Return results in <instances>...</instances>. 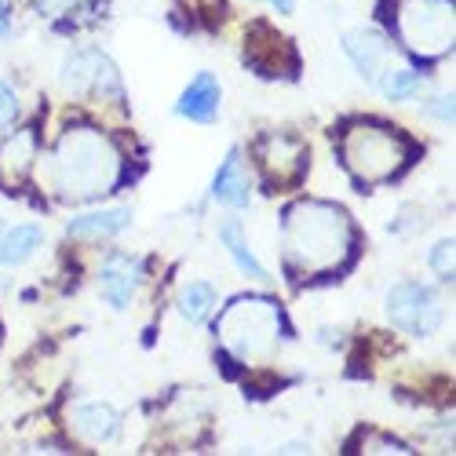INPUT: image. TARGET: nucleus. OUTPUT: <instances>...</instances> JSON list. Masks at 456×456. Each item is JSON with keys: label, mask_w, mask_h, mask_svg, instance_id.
Instances as JSON below:
<instances>
[{"label": "nucleus", "mask_w": 456, "mask_h": 456, "mask_svg": "<svg viewBox=\"0 0 456 456\" xmlns=\"http://www.w3.org/2000/svg\"><path fill=\"white\" fill-rule=\"evenodd\" d=\"M339 150H344V165L358 183H387L391 175L402 172L409 158V142L395 128L372 121L351 125Z\"/></svg>", "instance_id": "obj_4"}, {"label": "nucleus", "mask_w": 456, "mask_h": 456, "mask_svg": "<svg viewBox=\"0 0 456 456\" xmlns=\"http://www.w3.org/2000/svg\"><path fill=\"white\" fill-rule=\"evenodd\" d=\"M424 113L442 125H452V95L449 92H438V95H428L424 99Z\"/></svg>", "instance_id": "obj_22"}, {"label": "nucleus", "mask_w": 456, "mask_h": 456, "mask_svg": "<svg viewBox=\"0 0 456 456\" xmlns=\"http://www.w3.org/2000/svg\"><path fill=\"white\" fill-rule=\"evenodd\" d=\"M69 424L73 431H77L85 442L92 445H110V442H118L121 438V412L113 409L110 402H81V405H73L69 409Z\"/></svg>", "instance_id": "obj_12"}, {"label": "nucleus", "mask_w": 456, "mask_h": 456, "mask_svg": "<svg viewBox=\"0 0 456 456\" xmlns=\"http://www.w3.org/2000/svg\"><path fill=\"white\" fill-rule=\"evenodd\" d=\"M216 303H219V292L212 281H186L179 289V314L190 322V325H201L212 318L216 311Z\"/></svg>", "instance_id": "obj_19"}, {"label": "nucleus", "mask_w": 456, "mask_h": 456, "mask_svg": "<svg viewBox=\"0 0 456 456\" xmlns=\"http://www.w3.org/2000/svg\"><path fill=\"white\" fill-rule=\"evenodd\" d=\"M431 271L438 281H452V238L431 245Z\"/></svg>", "instance_id": "obj_21"}, {"label": "nucleus", "mask_w": 456, "mask_h": 456, "mask_svg": "<svg viewBox=\"0 0 456 456\" xmlns=\"http://www.w3.org/2000/svg\"><path fill=\"white\" fill-rule=\"evenodd\" d=\"M12 29V0H0V37H8Z\"/></svg>", "instance_id": "obj_25"}, {"label": "nucleus", "mask_w": 456, "mask_h": 456, "mask_svg": "<svg viewBox=\"0 0 456 456\" xmlns=\"http://www.w3.org/2000/svg\"><path fill=\"white\" fill-rule=\"evenodd\" d=\"M19 118V95L8 81H0V128H8Z\"/></svg>", "instance_id": "obj_23"}, {"label": "nucleus", "mask_w": 456, "mask_h": 456, "mask_svg": "<svg viewBox=\"0 0 456 456\" xmlns=\"http://www.w3.org/2000/svg\"><path fill=\"white\" fill-rule=\"evenodd\" d=\"M216 332L238 362H267L281 344V311L267 296H241L223 307Z\"/></svg>", "instance_id": "obj_3"}, {"label": "nucleus", "mask_w": 456, "mask_h": 456, "mask_svg": "<svg viewBox=\"0 0 456 456\" xmlns=\"http://www.w3.org/2000/svg\"><path fill=\"white\" fill-rule=\"evenodd\" d=\"M37 132L22 128V132H12V139L0 146V172L8 179H26L37 165Z\"/></svg>", "instance_id": "obj_18"}, {"label": "nucleus", "mask_w": 456, "mask_h": 456, "mask_svg": "<svg viewBox=\"0 0 456 456\" xmlns=\"http://www.w3.org/2000/svg\"><path fill=\"white\" fill-rule=\"evenodd\" d=\"M259 4H271L274 12H281V15H292V8H296V0H259Z\"/></svg>", "instance_id": "obj_26"}, {"label": "nucleus", "mask_w": 456, "mask_h": 456, "mask_svg": "<svg viewBox=\"0 0 456 456\" xmlns=\"http://www.w3.org/2000/svg\"><path fill=\"white\" fill-rule=\"evenodd\" d=\"M344 55L358 69V77L365 85H372V88H376V81L384 77L391 66H398L391 41H387L384 33H376V29H354V33H347L344 37Z\"/></svg>", "instance_id": "obj_9"}, {"label": "nucleus", "mask_w": 456, "mask_h": 456, "mask_svg": "<svg viewBox=\"0 0 456 456\" xmlns=\"http://www.w3.org/2000/svg\"><path fill=\"white\" fill-rule=\"evenodd\" d=\"M212 198L226 208H245L252 201V175H248V165L241 158V150H231L223 158V165L216 168L212 175Z\"/></svg>", "instance_id": "obj_13"}, {"label": "nucleus", "mask_w": 456, "mask_h": 456, "mask_svg": "<svg viewBox=\"0 0 456 456\" xmlns=\"http://www.w3.org/2000/svg\"><path fill=\"white\" fill-rule=\"evenodd\" d=\"M245 59L259 73H285L296 62V52L267 22H256V26H248V37H245Z\"/></svg>", "instance_id": "obj_11"}, {"label": "nucleus", "mask_w": 456, "mask_h": 456, "mask_svg": "<svg viewBox=\"0 0 456 456\" xmlns=\"http://www.w3.org/2000/svg\"><path fill=\"white\" fill-rule=\"evenodd\" d=\"M387 318L395 329H402L409 336H431V332H438L445 307H442L438 289L405 278L387 289Z\"/></svg>", "instance_id": "obj_7"}, {"label": "nucleus", "mask_w": 456, "mask_h": 456, "mask_svg": "<svg viewBox=\"0 0 456 456\" xmlns=\"http://www.w3.org/2000/svg\"><path fill=\"white\" fill-rule=\"evenodd\" d=\"M219 241H223L226 256L234 259V267H238L245 278H252V281H271L267 267H263V263L256 259V252H252V245H248V238H245V231H241L238 219H226V223L219 226Z\"/></svg>", "instance_id": "obj_17"}, {"label": "nucleus", "mask_w": 456, "mask_h": 456, "mask_svg": "<svg viewBox=\"0 0 456 456\" xmlns=\"http://www.w3.org/2000/svg\"><path fill=\"white\" fill-rule=\"evenodd\" d=\"M351 219L332 201H296L281 223V252L296 274L336 271L351 252Z\"/></svg>", "instance_id": "obj_2"}, {"label": "nucleus", "mask_w": 456, "mask_h": 456, "mask_svg": "<svg viewBox=\"0 0 456 456\" xmlns=\"http://www.w3.org/2000/svg\"><path fill=\"white\" fill-rule=\"evenodd\" d=\"M41 245H45V231L37 223L4 226V234H0V267H22V263L37 256Z\"/></svg>", "instance_id": "obj_16"}, {"label": "nucleus", "mask_w": 456, "mask_h": 456, "mask_svg": "<svg viewBox=\"0 0 456 456\" xmlns=\"http://www.w3.org/2000/svg\"><path fill=\"white\" fill-rule=\"evenodd\" d=\"M0 234H4V223H0Z\"/></svg>", "instance_id": "obj_27"}, {"label": "nucleus", "mask_w": 456, "mask_h": 456, "mask_svg": "<svg viewBox=\"0 0 456 456\" xmlns=\"http://www.w3.org/2000/svg\"><path fill=\"white\" fill-rule=\"evenodd\" d=\"M59 81L69 95H81V99H110V102L125 99V85H121L118 66H113V59L99 48L69 52L62 62Z\"/></svg>", "instance_id": "obj_6"}, {"label": "nucleus", "mask_w": 456, "mask_h": 456, "mask_svg": "<svg viewBox=\"0 0 456 456\" xmlns=\"http://www.w3.org/2000/svg\"><path fill=\"white\" fill-rule=\"evenodd\" d=\"M256 161L274 190H289L307 175V142L289 132H267L256 142Z\"/></svg>", "instance_id": "obj_8"}, {"label": "nucleus", "mask_w": 456, "mask_h": 456, "mask_svg": "<svg viewBox=\"0 0 456 456\" xmlns=\"http://www.w3.org/2000/svg\"><path fill=\"white\" fill-rule=\"evenodd\" d=\"M416 216H420V208H405V212H402V219H391V223H387V231H391V234H409V231H420V226H424L428 219H416Z\"/></svg>", "instance_id": "obj_24"}, {"label": "nucleus", "mask_w": 456, "mask_h": 456, "mask_svg": "<svg viewBox=\"0 0 456 456\" xmlns=\"http://www.w3.org/2000/svg\"><path fill=\"white\" fill-rule=\"evenodd\" d=\"M398 33L409 52L442 55L452 48V0H405L398 12Z\"/></svg>", "instance_id": "obj_5"}, {"label": "nucleus", "mask_w": 456, "mask_h": 456, "mask_svg": "<svg viewBox=\"0 0 456 456\" xmlns=\"http://www.w3.org/2000/svg\"><path fill=\"white\" fill-rule=\"evenodd\" d=\"M125 226H132V208L118 205V208H95V212H85V216H73L66 231L73 238L99 241V238H118Z\"/></svg>", "instance_id": "obj_15"}, {"label": "nucleus", "mask_w": 456, "mask_h": 456, "mask_svg": "<svg viewBox=\"0 0 456 456\" xmlns=\"http://www.w3.org/2000/svg\"><path fill=\"white\" fill-rule=\"evenodd\" d=\"M125 172L121 150L99 128H69L59 135L52 158L45 165L48 186L59 201L85 205L118 190Z\"/></svg>", "instance_id": "obj_1"}, {"label": "nucleus", "mask_w": 456, "mask_h": 456, "mask_svg": "<svg viewBox=\"0 0 456 456\" xmlns=\"http://www.w3.org/2000/svg\"><path fill=\"white\" fill-rule=\"evenodd\" d=\"M376 88L384 92L387 99H395V102H405V99H416V92L424 88V77L416 69H409V66H391L384 77L376 81Z\"/></svg>", "instance_id": "obj_20"}, {"label": "nucleus", "mask_w": 456, "mask_h": 456, "mask_svg": "<svg viewBox=\"0 0 456 456\" xmlns=\"http://www.w3.org/2000/svg\"><path fill=\"white\" fill-rule=\"evenodd\" d=\"M219 95H223V88H219V81L212 77V73H198V77L186 85V92L179 95L175 113L186 121L212 125L219 118Z\"/></svg>", "instance_id": "obj_14"}, {"label": "nucleus", "mask_w": 456, "mask_h": 456, "mask_svg": "<svg viewBox=\"0 0 456 456\" xmlns=\"http://www.w3.org/2000/svg\"><path fill=\"white\" fill-rule=\"evenodd\" d=\"M139 281H142V263L139 256H128V252H113L102 267H99V296L110 303L113 311H128L132 299L139 292Z\"/></svg>", "instance_id": "obj_10"}]
</instances>
